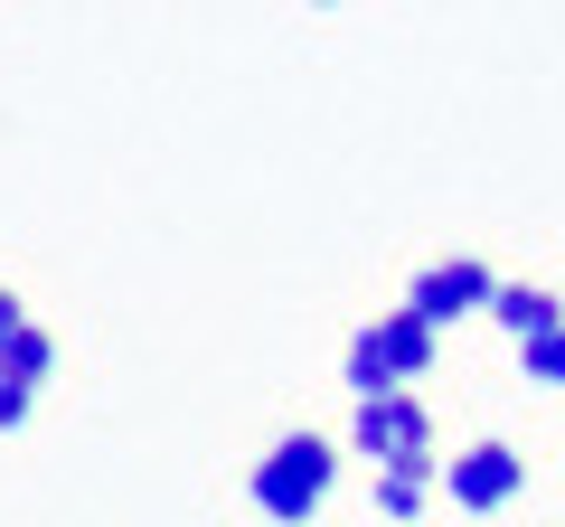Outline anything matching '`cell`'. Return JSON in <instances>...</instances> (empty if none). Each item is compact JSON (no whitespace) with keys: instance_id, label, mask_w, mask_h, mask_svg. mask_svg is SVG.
Here are the masks:
<instances>
[{"instance_id":"1","label":"cell","mask_w":565,"mask_h":527,"mask_svg":"<svg viewBox=\"0 0 565 527\" xmlns=\"http://www.w3.org/2000/svg\"><path fill=\"white\" fill-rule=\"evenodd\" d=\"M330 481H340V462H330V443H321V433H282V443L255 462V481H245V490H255V508H264V518L302 527V518H321Z\"/></svg>"},{"instance_id":"2","label":"cell","mask_w":565,"mask_h":527,"mask_svg":"<svg viewBox=\"0 0 565 527\" xmlns=\"http://www.w3.org/2000/svg\"><path fill=\"white\" fill-rule=\"evenodd\" d=\"M424 367H434V330L396 302L386 321H367L359 340H349V396H359V406H367V396H405Z\"/></svg>"},{"instance_id":"3","label":"cell","mask_w":565,"mask_h":527,"mask_svg":"<svg viewBox=\"0 0 565 527\" xmlns=\"http://www.w3.org/2000/svg\"><path fill=\"white\" fill-rule=\"evenodd\" d=\"M500 302V273H490L481 255H452V264H424L415 283H405V311H415L434 340H444L452 321H471V311H490Z\"/></svg>"},{"instance_id":"4","label":"cell","mask_w":565,"mask_h":527,"mask_svg":"<svg viewBox=\"0 0 565 527\" xmlns=\"http://www.w3.org/2000/svg\"><path fill=\"white\" fill-rule=\"evenodd\" d=\"M349 443H359L377 471L434 462V415H424V396H367V406L349 415Z\"/></svg>"},{"instance_id":"5","label":"cell","mask_w":565,"mask_h":527,"mask_svg":"<svg viewBox=\"0 0 565 527\" xmlns=\"http://www.w3.org/2000/svg\"><path fill=\"white\" fill-rule=\"evenodd\" d=\"M519 481H527V462L509 443H471V452H452V462H444V490L471 508V518L509 508V499H519Z\"/></svg>"},{"instance_id":"6","label":"cell","mask_w":565,"mask_h":527,"mask_svg":"<svg viewBox=\"0 0 565 527\" xmlns=\"http://www.w3.org/2000/svg\"><path fill=\"white\" fill-rule=\"evenodd\" d=\"M490 321H500V330H509V340H519V348H527V340H546V330H556V321H565V311H556V302H546V292H537V283H500V302H490Z\"/></svg>"},{"instance_id":"7","label":"cell","mask_w":565,"mask_h":527,"mask_svg":"<svg viewBox=\"0 0 565 527\" xmlns=\"http://www.w3.org/2000/svg\"><path fill=\"white\" fill-rule=\"evenodd\" d=\"M47 367H57V340H47V330H39V321H29V330H20V340L0 348V377H20V386H29V396H39V386H47Z\"/></svg>"},{"instance_id":"8","label":"cell","mask_w":565,"mask_h":527,"mask_svg":"<svg viewBox=\"0 0 565 527\" xmlns=\"http://www.w3.org/2000/svg\"><path fill=\"white\" fill-rule=\"evenodd\" d=\"M424 490H434V462H396V471H377V508H386L396 527L424 508Z\"/></svg>"},{"instance_id":"9","label":"cell","mask_w":565,"mask_h":527,"mask_svg":"<svg viewBox=\"0 0 565 527\" xmlns=\"http://www.w3.org/2000/svg\"><path fill=\"white\" fill-rule=\"evenodd\" d=\"M519 367H527L537 386H565V321L546 330V340H527V348H519Z\"/></svg>"},{"instance_id":"10","label":"cell","mask_w":565,"mask_h":527,"mask_svg":"<svg viewBox=\"0 0 565 527\" xmlns=\"http://www.w3.org/2000/svg\"><path fill=\"white\" fill-rule=\"evenodd\" d=\"M29 406H39V396H29L20 377H0V433H20V424H29Z\"/></svg>"},{"instance_id":"11","label":"cell","mask_w":565,"mask_h":527,"mask_svg":"<svg viewBox=\"0 0 565 527\" xmlns=\"http://www.w3.org/2000/svg\"><path fill=\"white\" fill-rule=\"evenodd\" d=\"M20 330H29V302H20V292H10V283H0V348L20 340Z\"/></svg>"}]
</instances>
